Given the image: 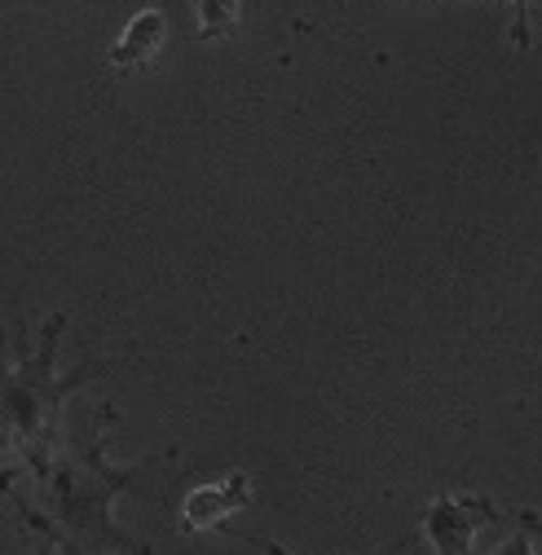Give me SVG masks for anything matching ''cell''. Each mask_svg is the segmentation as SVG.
I'll return each mask as SVG.
<instances>
[{
	"instance_id": "obj_3",
	"label": "cell",
	"mask_w": 542,
	"mask_h": 555,
	"mask_svg": "<svg viewBox=\"0 0 542 555\" xmlns=\"http://www.w3.org/2000/svg\"><path fill=\"white\" fill-rule=\"evenodd\" d=\"M494 525H499V507L486 494H437L420 516V533L433 542L437 555H477L472 542H477L481 529Z\"/></svg>"
},
{
	"instance_id": "obj_4",
	"label": "cell",
	"mask_w": 542,
	"mask_h": 555,
	"mask_svg": "<svg viewBox=\"0 0 542 555\" xmlns=\"http://www.w3.org/2000/svg\"><path fill=\"white\" fill-rule=\"evenodd\" d=\"M247 503H251V476L247 472H230L221 485H198V490H190L181 503V533L221 529Z\"/></svg>"
},
{
	"instance_id": "obj_7",
	"label": "cell",
	"mask_w": 542,
	"mask_h": 555,
	"mask_svg": "<svg viewBox=\"0 0 542 555\" xmlns=\"http://www.w3.org/2000/svg\"><path fill=\"white\" fill-rule=\"evenodd\" d=\"M533 533H538V516H525V525L503 542L499 555H533Z\"/></svg>"
},
{
	"instance_id": "obj_2",
	"label": "cell",
	"mask_w": 542,
	"mask_h": 555,
	"mask_svg": "<svg viewBox=\"0 0 542 555\" xmlns=\"http://www.w3.org/2000/svg\"><path fill=\"white\" fill-rule=\"evenodd\" d=\"M62 331H66V313H53L31 353L27 344L23 349H5V335H0V450H18L27 459L62 441L57 437L62 401L93 375V362L57 375Z\"/></svg>"
},
{
	"instance_id": "obj_5",
	"label": "cell",
	"mask_w": 542,
	"mask_h": 555,
	"mask_svg": "<svg viewBox=\"0 0 542 555\" xmlns=\"http://www.w3.org/2000/svg\"><path fill=\"white\" fill-rule=\"evenodd\" d=\"M164 40H168V18L159 10H142L138 18H128L119 40L111 44L106 66L111 72H138V66H146L164 49Z\"/></svg>"
},
{
	"instance_id": "obj_6",
	"label": "cell",
	"mask_w": 542,
	"mask_h": 555,
	"mask_svg": "<svg viewBox=\"0 0 542 555\" xmlns=\"http://www.w3.org/2000/svg\"><path fill=\"white\" fill-rule=\"evenodd\" d=\"M238 0H198V40H221L238 27Z\"/></svg>"
},
{
	"instance_id": "obj_8",
	"label": "cell",
	"mask_w": 542,
	"mask_h": 555,
	"mask_svg": "<svg viewBox=\"0 0 542 555\" xmlns=\"http://www.w3.org/2000/svg\"><path fill=\"white\" fill-rule=\"evenodd\" d=\"M512 44L529 49L533 36H529V0H512Z\"/></svg>"
},
{
	"instance_id": "obj_1",
	"label": "cell",
	"mask_w": 542,
	"mask_h": 555,
	"mask_svg": "<svg viewBox=\"0 0 542 555\" xmlns=\"http://www.w3.org/2000/svg\"><path fill=\"white\" fill-rule=\"evenodd\" d=\"M115 428V410L102 405V424L76 446H44L14 467H0V499H10L23 516V529L40 538V555H155L151 542L132 538L115 525V499L142 490L146 476L177 459L181 450H159L132 467L106 459V433Z\"/></svg>"
}]
</instances>
